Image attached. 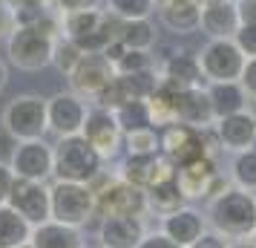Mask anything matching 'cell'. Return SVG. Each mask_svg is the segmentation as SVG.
I'll return each instance as SVG.
<instances>
[{
  "label": "cell",
  "instance_id": "60d3db41",
  "mask_svg": "<svg viewBox=\"0 0 256 248\" xmlns=\"http://www.w3.org/2000/svg\"><path fill=\"white\" fill-rule=\"evenodd\" d=\"M55 3H58L60 15H66V12H81V9H98L101 0H55Z\"/></svg>",
  "mask_w": 256,
  "mask_h": 248
},
{
  "label": "cell",
  "instance_id": "d6a6232c",
  "mask_svg": "<svg viewBox=\"0 0 256 248\" xmlns=\"http://www.w3.org/2000/svg\"><path fill=\"white\" fill-rule=\"evenodd\" d=\"M124 147H127V156L162 153V139H158V130H156V127H147V130L127 133V136H124Z\"/></svg>",
  "mask_w": 256,
  "mask_h": 248
},
{
  "label": "cell",
  "instance_id": "44dd1931",
  "mask_svg": "<svg viewBox=\"0 0 256 248\" xmlns=\"http://www.w3.org/2000/svg\"><path fill=\"white\" fill-rule=\"evenodd\" d=\"M162 231L170 236V239H176L178 245L190 248L198 236L208 231V216L202 211H196V208L184 205V208H178V211L170 213V216H162Z\"/></svg>",
  "mask_w": 256,
  "mask_h": 248
},
{
  "label": "cell",
  "instance_id": "f546056e",
  "mask_svg": "<svg viewBox=\"0 0 256 248\" xmlns=\"http://www.w3.org/2000/svg\"><path fill=\"white\" fill-rule=\"evenodd\" d=\"M116 118H118V124H121V130H124V136L152 127V116H150L147 101H127L124 107L116 110Z\"/></svg>",
  "mask_w": 256,
  "mask_h": 248
},
{
  "label": "cell",
  "instance_id": "7c38bea8",
  "mask_svg": "<svg viewBox=\"0 0 256 248\" xmlns=\"http://www.w3.org/2000/svg\"><path fill=\"white\" fill-rule=\"evenodd\" d=\"M81 136L104 156V162L118 153V147H124V130L118 124L116 113L112 110H104V107H98V104L90 107Z\"/></svg>",
  "mask_w": 256,
  "mask_h": 248
},
{
  "label": "cell",
  "instance_id": "30bf717a",
  "mask_svg": "<svg viewBox=\"0 0 256 248\" xmlns=\"http://www.w3.org/2000/svg\"><path fill=\"white\" fill-rule=\"evenodd\" d=\"M176 179H178L182 193L187 199H213V196H219L222 190H228V179H222L213 156H204L198 162H190V165L178 167Z\"/></svg>",
  "mask_w": 256,
  "mask_h": 248
},
{
  "label": "cell",
  "instance_id": "ee69618b",
  "mask_svg": "<svg viewBox=\"0 0 256 248\" xmlns=\"http://www.w3.org/2000/svg\"><path fill=\"white\" fill-rule=\"evenodd\" d=\"M6 6H9V12L18 15V12H24V9H32V6H44L46 0H3Z\"/></svg>",
  "mask_w": 256,
  "mask_h": 248
},
{
  "label": "cell",
  "instance_id": "d590c367",
  "mask_svg": "<svg viewBox=\"0 0 256 248\" xmlns=\"http://www.w3.org/2000/svg\"><path fill=\"white\" fill-rule=\"evenodd\" d=\"M233 41L239 44V49L244 52V58H256V24H242Z\"/></svg>",
  "mask_w": 256,
  "mask_h": 248
},
{
  "label": "cell",
  "instance_id": "4fadbf2b",
  "mask_svg": "<svg viewBox=\"0 0 256 248\" xmlns=\"http://www.w3.org/2000/svg\"><path fill=\"white\" fill-rule=\"evenodd\" d=\"M46 110H49V130L55 133L58 139L64 136H78L84 130L86 121V98H81L78 93H55L52 98H46Z\"/></svg>",
  "mask_w": 256,
  "mask_h": 248
},
{
  "label": "cell",
  "instance_id": "2e32d148",
  "mask_svg": "<svg viewBox=\"0 0 256 248\" xmlns=\"http://www.w3.org/2000/svg\"><path fill=\"white\" fill-rule=\"evenodd\" d=\"M176 121L198 127V130H208L216 124V113L210 104L208 87H187L178 90V101H176Z\"/></svg>",
  "mask_w": 256,
  "mask_h": 248
},
{
  "label": "cell",
  "instance_id": "f907efd6",
  "mask_svg": "<svg viewBox=\"0 0 256 248\" xmlns=\"http://www.w3.org/2000/svg\"><path fill=\"white\" fill-rule=\"evenodd\" d=\"M250 239H254V245H256V231H254V236H250Z\"/></svg>",
  "mask_w": 256,
  "mask_h": 248
},
{
  "label": "cell",
  "instance_id": "5bb4252c",
  "mask_svg": "<svg viewBox=\"0 0 256 248\" xmlns=\"http://www.w3.org/2000/svg\"><path fill=\"white\" fill-rule=\"evenodd\" d=\"M112 75H116V67L104 52H86L81 64L75 67V72L70 75V87L72 93H78L81 98H92L95 101V95L112 81Z\"/></svg>",
  "mask_w": 256,
  "mask_h": 248
},
{
  "label": "cell",
  "instance_id": "1f68e13d",
  "mask_svg": "<svg viewBox=\"0 0 256 248\" xmlns=\"http://www.w3.org/2000/svg\"><path fill=\"white\" fill-rule=\"evenodd\" d=\"M158 9L156 0H106V12L121 21H147Z\"/></svg>",
  "mask_w": 256,
  "mask_h": 248
},
{
  "label": "cell",
  "instance_id": "836d02e7",
  "mask_svg": "<svg viewBox=\"0 0 256 248\" xmlns=\"http://www.w3.org/2000/svg\"><path fill=\"white\" fill-rule=\"evenodd\" d=\"M127 101H132V95H130L127 84H124V78H121L118 72L112 75V81H110L101 93L95 95V104L104 107V110H112V113H116L118 107H124Z\"/></svg>",
  "mask_w": 256,
  "mask_h": 248
},
{
  "label": "cell",
  "instance_id": "816d5d0a",
  "mask_svg": "<svg viewBox=\"0 0 256 248\" xmlns=\"http://www.w3.org/2000/svg\"><path fill=\"white\" fill-rule=\"evenodd\" d=\"M156 3H164V0H156Z\"/></svg>",
  "mask_w": 256,
  "mask_h": 248
},
{
  "label": "cell",
  "instance_id": "277c9868",
  "mask_svg": "<svg viewBox=\"0 0 256 248\" xmlns=\"http://www.w3.org/2000/svg\"><path fill=\"white\" fill-rule=\"evenodd\" d=\"M55 41L58 38L44 32L40 26H14V32L6 41L9 64L18 67V70H24V72L46 70L49 64H52Z\"/></svg>",
  "mask_w": 256,
  "mask_h": 248
},
{
  "label": "cell",
  "instance_id": "7402d4cb",
  "mask_svg": "<svg viewBox=\"0 0 256 248\" xmlns=\"http://www.w3.org/2000/svg\"><path fill=\"white\" fill-rule=\"evenodd\" d=\"M162 75L164 81L176 84V87H202L204 75H202V64H198V55H190V52H173V55H164L162 61Z\"/></svg>",
  "mask_w": 256,
  "mask_h": 248
},
{
  "label": "cell",
  "instance_id": "6da1fadb",
  "mask_svg": "<svg viewBox=\"0 0 256 248\" xmlns=\"http://www.w3.org/2000/svg\"><path fill=\"white\" fill-rule=\"evenodd\" d=\"M208 222L228 239H250L256 231V193L228 188L208 205Z\"/></svg>",
  "mask_w": 256,
  "mask_h": 248
},
{
  "label": "cell",
  "instance_id": "4316f807",
  "mask_svg": "<svg viewBox=\"0 0 256 248\" xmlns=\"http://www.w3.org/2000/svg\"><path fill=\"white\" fill-rule=\"evenodd\" d=\"M35 225L24 219L12 205H0V248H20L32 242Z\"/></svg>",
  "mask_w": 256,
  "mask_h": 248
},
{
  "label": "cell",
  "instance_id": "bcb514c9",
  "mask_svg": "<svg viewBox=\"0 0 256 248\" xmlns=\"http://www.w3.org/2000/svg\"><path fill=\"white\" fill-rule=\"evenodd\" d=\"M6 81H9V70H6V64L0 61V93H3V87H6Z\"/></svg>",
  "mask_w": 256,
  "mask_h": 248
},
{
  "label": "cell",
  "instance_id": "ab89813d",
  "mask_svg": "<svg viewBox=\"0 0 256 248\" xmlns=\"http://www.w3.org/2000/svg\"><path fill=\"white\" fill-rule=\"evenodd\" d=\"M242 87H244V93L250 95V98H256V58H248V64H244V70H242Z\"/></svg>",
  "mask_w": 256,
  "mask_h": 248
},
{
  "label": "cell",
  "instance_id": "cb8c5ba5",
  "mask_svg": "<svg viewBox=\"0 0 256 248\" xmlns=\"http://www.w3.org/2000/svg\"><path fill=\"white\" fill-rule=\"evenodd\" d=\"M32 245L35 248H84V236H81V228L49 219V222H40L32 228Z\"/></svg>",
  "mask_w": 256,
  "mask_h": 248
},
{
  "label": "cell",
  "instance_id": "f5cc1de1",
  "mask_svg": "<svg viewBox=\"0 0 256 248\" xmlns=\"http://www.w3.org/2000/svg\"><path fill=\"white\" fill-rule=\"evenodd\" d=\"M46 3H49V0H46Z\"/></svg>",
  "mask_w": 256,
  "mask_h": 248
},
{
  "label": "cell",
  "instance_id": "83f0119b",
  "mask_svg": "<svg viewBox=\"0 0 256 248\" xmlns=\"http://www.w3.org/2000/svg\"><path fill=\"white\" fill-rule=\"evenodd\" d=\"M121 44L127 49H141V52H152V47L158 44V32L150 18L147 21H124L121 26Z\"/></svg>",
  "mask_w": 256,
  "mask_h": 248
},
{
  "label": "cell",
  "instance_id": "d6986e66",
  "mask_svg": "<svg viewBox=\"0 0 256 248\" xmlns=\"http://www.w3.org/2000/svg\"><path fill=\"white\" fill-rule=\"evenodd\" d=\"M239 6L236 0H213L202 6V32L208 35V41L216 38H236L239 32Z\"/></svg>",
  "mask_w": 256,
  "mask_h": 248
},
{
  "label": "cell",
  "instance_id": "5b68a950",
  "mask_svg": "<svg viewBox=\"0 0 256 248\" xmlns=\"http://www.w3.org/2000/svg\"><path fill=\"white\" fill-rule=\"evenodd\" d=\"M3 127L14 142H32V139H44L49 130V110L46 98L32 93L14 95L3 110Z\"/></svg>",
  "mask_w": 256,
  "mask_h": 248
},
{
  "label": "cell",
  "instance_id": "b9f144b4",
  "mask_svg": "<svg viewBox=\"0 0 256 248\" xmlns=\"http://www.w3.org/2000/svg\"><path fill=\"white\" fill-rule=\"evenodd\" d=\"M236 6L242 24H256V0H236Z\"/></svg>",
  "mask_w": 256,
  "mask_h": 248
},
{
  "label": "cell",
  "instance_id": "7dc6e473",
  "mask_svg": "<svg viewBox=\"0 0 256 248\" xmlns=\"http://www.w3.org/2000/svg\"><path fill=\"white\" fill-rule=\"evenodd\" d=\"M248 110H250V116H254V121H256V98H250V107H248Z\"/></svg>",
  "mask_w": 256,
  "mask_h": 248
},
{
  "label": "cell",
  "instance_id": "603a6c76",
  "mask_svg": "<svg viewBox=\"0 0 256 248\" xmlns=\"http://www.w3.org/2000/svg\"><path fill=\"white\" fill-rule=\"evenodd\" d=\"M208 95H210V104H213V113H216V121L224 118V116L244 113V110L250 107V95L244 93L242 81L208 84Z\"/></svg>",
  "mask_w": 256,
  "mask_h": 248
},
{
  "label": "cell",
  "instance_id": "8fae6325",
  "mask_svg": "<svg viewBox=\"0 0 256 248\" xmlns=\"http://www.w3.org/2000/svg\"><path fill=\"white\" fill-rule=\"evenodd\" d=\"M6 205H12L14 211L20 213L24 219H29L32 225L49 222L52 219V188L46 182L18 176V182L12 188V196H9Z\"/></svg>",
  "mask_w": 256,
  "mask_h": 248
},
{
  "label": "cell",
  "instance_id": "c3c4849f",
  "mask_svg": "<svg viewBox=\"0 0 256 248\" xmlns=\"http://www.w3.org/2000/svg\"><path fill=\"white\" fill-rule=\"evenodd\" d=\"M20 248H35V245H32V242H26V245H20Z\"/></svg>",
  "mask_w": 256,
  "mask_h": 248
},
{
  "label": "cell",
  "instance_id": "484cf974",
  "mask_svg": "<svg viewBox=\"0 0 256 248\" xmlns=\"http://www.w3.org/2000/svg\"><path fill=\"white\" fill-rule=\"evenodd\" d=\"M106 9H81V12H66L60 15V26H64V35L81 44L90 35H95L101 26H104Z\"/></svg>",
  "mask_w": 256,
  "mask_h": 248
},
{
  "label": "cell",
  "instance_id": "ba28073f",
  "mask_svg": "<svg viewBox=\"0 0 256 248\" xmlns=\"http://www.w3.org/2000/svg\"><path fill=\"white\" fill-rule=\"evenodd\" d=\"M208 130H198V127H190V124H182V121H173V124L162 127V130H158V139H162V156L176 167V170L184 167V165H190V162H198V159L210 156V150H208Z\"/></svg>",
  "mask_w": 256,
  "mask_h": 248
},
{
  "label": "cell",
  "instance_id": "9c48e42d",
  "mask_svg": "<svg viewBox=\"0 0 256 248\" xmlns=\"http://www.w3.org/2000/svg\"><path fill=\"white\" fill-rule=\"evenodd\" d=\"M9 165H12L14 176L49 182V179H55V144H49L46 139L18 142Z\"/></svg>",
  "mask_w": 256,
  "mask_h": 248
},
{
  "label": "cell",
  "instance_id": "681fc988",
  "mask_svg": "<svg viewBox=\"0 0 256 248\" xmlns=\"http://www.w3.org/2000/svg\"><path fill=\"white\" fill-rule=\"evenodd\" d=\"M198 3H202V6H204V3H213V0H198Z\"/></svg>",
  "mask_w": 256,
  "mask_h": 248
},
{
  "label": "cell",
  "instance_id": "8d00e7d4",
  "mask_svg": "<svg viewBox=\"0 0 256 248\" xmlns=\"http://www.w3.org/2000/svg\"><path fill=\"white\" fill-rule=\"evenodd\" d=\"M138 248H184V245H178L176 239H170L164 231H147L144 239L138 242Z\"/></svg>",
  "mask_w": 256,
  "mask_h": 248
},
{
  "label": "cell",
  "instance_id": "f35d334b",
  "mask_svg": "<svg viewBox=\"0 0 256 248\" xmlns=\"http://www.w3.org/2000/svg\"><path fill=\"white\" fill-rule=\"evenodd\" d=\"M228 245H230V239L222 236L219 231H204L190 248H228Z\"/></svg>",
  "mask_w": 256,
  "mask_h": 248
},
{
  "label": "cell",
  "instance_id": "8992f818",
  "mask_svg": "<svg viewBox=\"0 0 256 248\" xmlns=\"http://www.w3.org/2000/svg\"><path fill=\"white\" fill-rule=\"evenodd\" d=\"M49 188H52V219L72 228H84L95 216V193L90 185L55 179Z\"/></svg>",
  "mask_w": 256,
  "mask_h": 248
},
{
  "label": "cell",
  "instance_id": "e0dca14e",
  "mask_svg": "<svg viewBox=\"0 0 256 248\" xmlns=\"http://www.w3.org/2000/svg\"><path fill=\"white\" fill-rule=\"evenodd\" d=\"M213 130L219 136L222 150H228V153H239V150L256 147V121H254V116H250V110L219 118V121L213 124Z\"/></svg>",
  "mask_w": 256,
  "mask_h": 248
},
{
  "label": "cell",
  "instance_id": "d4e9b609",
  "mask_svg": "<svg viewBox=\"0 0 256 248\" xmlns=\"http://www.w3.org/2000/svg\"><path fill=\"white\" fill-rule=\"evenodd\" d=\"M187 196L182 193V185H178V179L167 176L162 182H156L152 188H147V205H150L152 213H158V216H170L176 213L178 208H184Z\"/></svg>",
  "mask_w": 256,
  "mask_h": 248
},
{
  "label": "cell",
  "instance_id": "e575fe53",
  "mask_svg": "<svg viewBox=\"0 0 256 248\" xmlns=\"http://www.w3.org/2000/svg\"><path fill=\"white\" fill-rule=\"evenodd\" d=\"M147 70H156V55H152V52L127 49V52L116 61L118 75H132V72H147Z\"/></svg>",
  "mask_w": 256,
  "mask_h": 248
},
{
  "label": "cell",
  "instance_id": "7bdbcfd3",
  "mask_svg": "<svg viewBox=\"0 0 256 248\" xmlns=\"http://www.w3.org/2000/svg\"><path fill=\"white\" fill-rule=\"evenodd\" d=\"M14 32V15L9 12L6 3H0V35H12Z\"/></svg>",
  "mask_w": 256,
  "mask_h": 248
},
{
  "label": "cell",
  "instance_id": "74e56055",
  "mask_svg": "<svg viewBox=\"0 0 256 248\" xmlns=\"http://www.w3.org/2000/svg\"><path fill=\"white\" fill-rule=\"evenodd\" d=\"M14 182H18V176H14L12 165L0 162V205H6V202H9V196H12V188H14Z\"/></svg>",
  "mask_w": 256,
  "mask_h": 248
},
{
  "label": "cell",
  "instance_id": "9a60e30c",
  "mask_svg": "<svg viewBox=\"0 0 256 248\" xmlns=\"http://www.w3.org/2000/svg\"><path fill=\"white\" fill-rule=\"evenodd\" d=\"M176 167L164 159L162 153H150V156H127L121 165H118V176L136 185V188H152L156 182L173 176Z\"/></svg>",
  "mask_w": 256,
  "mask_h": 248
},
{
  "label": "cell",
  "instance_id": "f1b7e54d",
  "mask_svg": "<svg viewBox=\"0 0 256 248\" xmlns=\"http://www.w3.org/2000/svg\"><path fill=\"white\" fill-rule=\"evenodd\" d=\"M230 179H233V185H236V188L256 193V147H248V150L233 153Z\"/></svg>",
  "mask_w": 256,
  "mask_h": 248
},
{
  "label": "cell",
  "instance_id": "ac0fdd59",
  "mask_svg": "<svg viewBox=\"0 0 256 248\" xmlns=\"http://www.w3.org/2000/svg\"><path fill=\"white\" fill-rule=\"evenodd\" d=\"M144 234V216H104L98 225V239L104 248H138Z\"/></svg>",
  "mask_w": 256,
  "mask_h": 248
},
{
  "label": "cell",
  "instance_id": "7a4b0ae2",
  "mask_svg": "<svg viewBox=\"0 0 256 248\" xmlns=\"http://www.w3.org/2000/svg\"><path fill=\"white\" fill-rule=\"evenodd\" d=\"M95 193V216H147L150 205H147V190L136 188L124 179L110 176V173H98L90 182Z\"/></svg>",
  "mask_w": 256,
  "mask_h": 248
},
{
  "label": "cell",
  "instance_id": "4dcf8cb0",
  "mask_svg": "<svg viewBox=\"0 0 256 248\" xmlns=\"http://www.w3.org/2000/svg\"><path fill=\"white\" fill-rule=\"evenodd\" d=\"M86 55L75 41H70L66 35H60L58 41H55V52H52V67L64 75V78H70L72 72H75V67L81 64V58Z\"/></svg>",
  "mask_w": 256,
  "mask_h": 248
},
{
  "label": "cell",
  "instance_id": "3957f363",
  "mask_svg": "<svg viewBox=\"0 0 256 248\" xmlns=\"http://www.w3.org/2000/svg\"><path fill=\"white\" fill-rule=\"evenodd\" d=\"M101 170H104V156L81 133L58 139V144H55V179L90 185Z\"/></svg>",
  "mask_w": 256,
  "mask_h": 248
},
{
  "label": "cell",
  "instance_id": "ffe728a7",
  "mask_svg": "<svg viewBox=\"0 0 256 248\" xmlns=\"http://www.w3.org/2000/svg\"><path fill=\"white\" fill-rule=\"evenodd\" d=\"M158 21L173 35H193L202 29V3L198 0H164L158 3Z\"/></svg>",
  "mask_w": 256,
  "mask_h": 248
},
{
  "label": "cell",
  "instance_id": "52a82bcc",
  "mask_svg": "<svg viewBox=\"0 0 256 248\" xmlns=\"http://www.w3.org/2000/svg\"><path fill=\"white\" fill-rule=\"evenodd\" d=\"M198 64H202V75L208 84H219V81H239L242 70L248 58L239 49V44L233 38H216L208 41L204 47L196 52Z\"/></svg>",
  "mask_w": 256,
  "mask_h": 248
},
{
  "label": "cell",
  "instance_id": "f6af8a7d",
  "mask_svg": "<svg viewBox=\"0 0 256 248\" xmlns=\"http://www.w3.org/2000/svg\"><path fill=\"white\" fill-rule=\"evenodd\" d=\"M228 248H256V245H254V239H233Z\"/></svg>",
  "mask_w": 256,
  "mask_h": 248
}]
</instances>
